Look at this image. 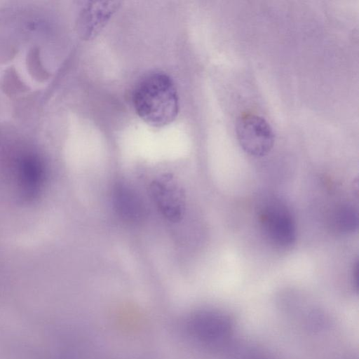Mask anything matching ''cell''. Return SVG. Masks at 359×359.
Returning a JSON list of instances; mask_svg holds the SVG:
<instances>
[{
	"instance_id": "obj_1",
	"label": "cell",
	"mask_w": 359,
	"mask_h": 359,
	"mask_svg": "<svg viewBox=\"0 0 359 359\" xmlns=\"http://www.w3.org/2000/svg\"><path fill=\"white\" fill-rule=\"evenodd\" d=\"M133 103L138 116L148 125L161 128L172 123L179 111V99L172 79L155 72L144 76L136 84Z\"/></svg>"
},
{
	"instance_id": "obj_2",
	"label": "cell",
	"mask_w": 359,
	"mask_h": 359,
	"mask_svg": "<svg viewBox=\"0 0 359 359\" xmlns=\"http://www.w3.org/2000/svg\"><path fill=\"white\" fill-rule=\"evenodd\" d=\"M258 222L264 236L277 248H287L296 240V225L288 207L280 200L270 198L258 210Z\"/></svg>"
},
{
	"instance_id": "obj_3",
	"label": "cell",
	"mask_w": 359,
	"mask_h": 359,
	"mask_svg": "<svg viewBox=\"0 0 359 359\" xmlns=\"http://www.w3.org/2000/svg\"><path fill=\"white\" fill-rule=\"evenodd\" d=\"M238 141L242 149L254 156L266 155L274 144V133L271 126L262 117L245 114L236 125Z\"/></svg>"
},
{
	"instance_id": "obj_4",
	"label": "cell",
	"mask_w": 359,
	"mask_h": 359,
	"mask_svg": "<svg viewBox=\"0 0 359 359\" xmlns=\"http://www.w3.org/2000/svg\"><path fill=\"white\" fill-rule=\"evenodd\" d=\"M151 197L161 214L173 222L180 221L185 211L184 193L175 179L165 174L152 181Z\"/></svg>"
},
{
	"instance_id": "obj_5",
	"label": "cell",
	"mask_w": 359,
	"mask_h": 359,
	"mask_svg": "<svg viewBox=\"0 0 359 359\" xmlns=\"http://www.w3.org/2000/svg\"><path fill=\"white\" fill-rule=\"evenodd\" d=\"M114 210L118 217L129 224H137L144 219L146 209L140 196L129 185L118 183L112 195Z\"/></svg>"
},
{
	"instance_id": "obj_6",
	"label": "cell",
	"mask_w": 359,
	"mask_h": 359,
	"mask_svg": "<svg viewBox=\"0 0 359 359\" xmlns=\"http://www.w3.org/2000/svg\"><path fill=\"white\" fill-rule=\"evenodd\" d=\"M229 320L219 313L202 312L192 319L190 325L201 341L218 343L225 339L231 330Z\"/></svg>"
},
{
	"instance_id": "obj_7",
	"label": "cell",
	"mask_w": 359,
	"mask_h": 359,
	"mask_svg": "<svg viewBox=\"0 0 359 359\" xmlns=\"http://www.w3.org/2000/svg\"><path fill=\"white\" fill-rule=\"evenodd\" d=\"M18 171L19 184L24 196L34 198L40 192L44 180L41 163L35 157H26L20 162Z\"/></svg>"
},
{
	"instance_id": "obj_8",
	"label": "cell",
	"mask_w": 359,
	"mask_h": 359,
	"mask_svg": "<svg viewBox=\"0 0 359 359\" xmlns=\"http://www.w3.org/2000/svg\"><path fill=\"white\" fill-rule=\"evenodd\" d=\"M334 222L341 231L353 232L358 228V212L352 205H343L334 213Z\"/></svg>"
}]
</instances>
